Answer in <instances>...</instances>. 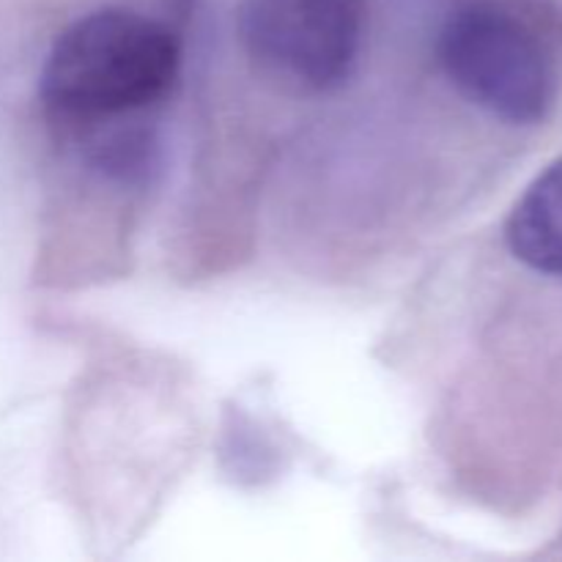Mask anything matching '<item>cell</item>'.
Masks as SVG:
<instances>
[{
  "instance_id": "obj_1",
  "label": "cell",
  "mask_w": 562,
  "mask_h": 562,
  "mask_svg": "<svg viewBox=\"0 0 562 562\" xmlns=\"http://www.w3.org/2000/svg\"><path fill=\"white\" fill-rule=\"evenodd\" d=\"M179 64V38L165 22L126 9L91 11L49 47L42 99L60 124H121L168 97Z\"/></svg>"
},
{
  "instance_id": "obj_2",
  "label": "cell",
  "mask_w": 562,
  "mask_h": 562,
  "mask_svg": "<svg viewBox=\"0 0 562 562\" xmlns=\"http://www.w3.org/2000/svg\"><path fill=\"white\" fill-rule=\"evenodd\" d=\"M560 31L543 0H470L439 33V64L475 108L505 124H541L558 102Z\"/></svg>"
},
{
  "instance_id": "obj_3",
  "label": "cell",
  "mask_w": 562,
  "mask_h": 562,
  "mask_svg": "<svg viewBox=\"0 0 562 562\" xmlns=\"http://www.w3.org/2000/svg\"><path fill=\"white\" fill-rule=\"evenodd\" d=\"M368 0H241L236 27L267 75L327 93L357 69Z\"/></svg>"
},
{
  "instance_id": "obj_4",
  "label": "cell",
  "mask_w": 562,
  "mask_h": 562,
  "mask_svg": "<svg viewBox=\"0 0 562 562\" xmlns=\"http://www.w3.org/2000/svg\"><path fill=\"white\" fill-rule=\"evenodd\" d=\"M505 239L525 267L562 274V157L516 201L505 225Z\"/></svg>"
}]
</instances>
